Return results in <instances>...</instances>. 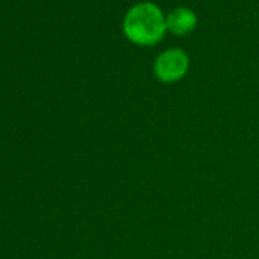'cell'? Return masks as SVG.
<instances>
[{
	"label": "cell",
	"mask_w": 259,
	"mask_h": 259,
	"mask_svg": "<svg viewBox=\"0 0 259 259\" xmlns=\"http://www.w3.org/2000/svg\"><path fill=\"white\" fill-rule=\"evenodd\" d=\"M166 31V19L154 4H139L123 19V34L139 46H153L160 41Z\"/></svg>",
	"instance_id": "6da1fadb"
},
{
	"label": "cell",
	"mask_w": 259,
	"mask_h": 259,
	"mask_svg": "<svg viewBox=\"0 0 259 259\" xmlns=\"http://www.w3.org/2000/svg\"><path fill=\"white\" fill-rule=\"evenodd\" d=\"M189 69V58L180 49H169L160 54L154 63V75L162 82H176L182 79Z\"/></svg>",
	"instance_id": "7a4b0ae2"
},
{
	"label": "cell",
	"mask_w": 259,
	"mask_h": 259,
	"mask_svg": "<svg viewBox=\"0 0 259 259\" xmlns=\"http://www.w3.org/2000/svg\"><path fill=\"white\" fill-rule=\"evenodd\" d=\"M197 26V16L188 8H176L166 17V29L176 35H188Z\"/></svg>",
	"instance_id": "3957f363"
}]
</instances>
